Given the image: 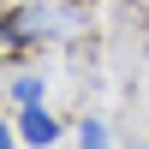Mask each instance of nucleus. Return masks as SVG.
Masks as SVG:
<instances>
[{"label": "nucleus", "mask_w": 149, "mask_h": 149, "mask_svg": "<svg viewBox=\"0 0 149 149\" xmlns=\"http://www.w3.org/2000/svg\"><path fill=\"white\" fill-rule=\"evenodd\" d=\"M36 95H42V84H36V78H18V102L36 107Z\"/></svg>", "instance_id": "nucleus-2"}, {"label": "nucleus", "mask_w": 149, "mask_h": 149, "mask_svg": "<svg viewBox=\"0 0 149 149\" xmlns=\"http://www.w3.org/2000/svg\"><path fill=\"white\" fill-rule=\"evenodd\" d=\"M84 149H107V131L102 125H84Z\"/></svg>", "instance_id": "nucleus-3"}, {"label": "nucleus", "mask_w": 149, "mask_h": 149, "mask_svg": "<svg viewBox=\"0 0 149 149\" xmlns=\"http://www.w3.org/2000/svg\"><path fill=\"white\" fill-rule=\"evenodd\" d=\"M18 131H24L30 143H54V119H48L42 107H24V119H18Z\"/></svg>", "instance_id": "nucleus-1"}]
</instances>
